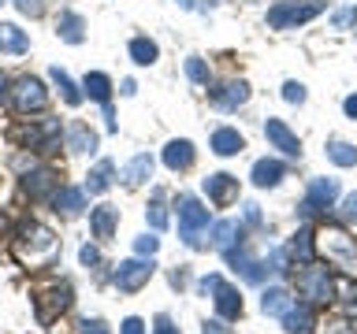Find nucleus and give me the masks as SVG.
Segmentation results:
<instances>
[{
  "label": "nucleus",
  "mask_w": 357,
  "mask_h": 334,
  "mask_svg": "<svg viewBox=\"0 0 357 334\" xmlns=\"http://www.w3.org/2000/svg\"><path fill=\"white\" fill-rule=\"evenodd\" d=\"M205 230H208V208H201V200H194V197H183L178 200V238L190 249H201Z\"/></svg>",
  "instance_id": "f257e3e1"
},
{
  "label": "nucleus",
  "mask_w": 357,
  "mask_h": 334,
  "mask_svg": "<svg viewBox=\"0 0 357 334\" xmlns=\"http://www.w3.org/2000/svg\"><path fill=\"white\" fill-rule=\"evenodd\" d=\"M320 249L335 267H346V271H357V238H350L346 230H324L320 234Z\"/></svg>",
  "instance_id": "f03ea898"
},
{
  "label": "nucleus",
  "mask_w": 357,
  "mask_h": 334,
  "mask_svg": "<svg viewBox=\"0 0 357 334\" xmlns=\"http://www.w3.org/2000/svg\"><path fill=\"white\" fill-rule=\"evenodd\" d=\"M201 294H212V301H216V312H220V319H238L242 316V297H238V289L227 286L220 275H208V278H201Z\"/></svg>",
  "instance_id": "7ed1b4c3"
},
{
  "label": "nucleus",
  "mask_w": 357,
  "mask_h": 334,
  "mask_svg": "<svg viewBox=\"0 0 357 334\" xmlns=\"http://www.w3.org/2000/svg\"><path fill=\"white\" fill-rule=\"evenodd\" d=\"M298 289H301V297L312 301V305H328L335 297V278L328 275V267L305 264V271L298 275Z\"/></svg>",
  "instance_id": "20e7f679"
},
{
  "label": "nucleus",
  "mask_w": 357,
  "mask_h": 334,
  "mask_svg": "<svg viewBox=\"0 0 357 334\" xmlns=\"http://www.w3.org/2000/svg\"><path fill=\"white\" fill-rule=\"evenodd\" d=\"M324 11L320 0H309V4H275L268 11V26L272 30H287V26H298V22H309Z\"/></svg>",
  "instance_id": "39448f33"
},
{
  "label": "nucleus",
  "mask_w": 357,
  "mask_h": 334,
  "mask_svg": "<svg viewBox=\"0 0 357 334\" xmlns=\"http://www.w3.org/2000/svg\"><path fill=\"white\" fill-rule=\"evenodd\" d=\"M19 249H22V256H26L30 264H38V260H45V256L56 253V238H52L49 227H38V223H30V227H22Z\"/></svg>",
  "instance_id": "423d86ee"
},
{
  "label": "nucleus",
  "mask_w": 357,
  "mask_h": 334,
  "mask_svg": "<svg viewBox=\"0 0 357 334\" xmlns=\"http://www.w3.org/2000/svg\"><path fill=\"white\" fill-rule=\"evenodd\" d=\"M153 278V260H123L112 275L119 294H138V289Z\"/></svg>",
  "instance_id": "0eeeda50"
},
{
  "label": "nucleus",
  "mask_w": 357,
  "mask_h": 334,
  "mask_svg": "<svg viewBox=\"0 0 357 334\" xmlns=\"http://www.w3.org/2000/svg\"><path fill=\"white\" fill-rule=\"evenodd\" d=\"M71 301H75V297H71V286H67V283L45 289V294L38 297V323H45V327H49V323L60 316V312L71 308Z\"/></svg>",
  "instance_id": "6e6552de"
},
{
  "label": "nucleus",
  "mask_w": 357,
  "mask_h": 334,
  "mask_svg": "<svg viewBox=\"0 0 357 334\" xmlns=\"http://www.w3.org/2000/svg\"><path fill=\"white\" fill-rule=\"evenodd\" d=\"M11 100H15V108L26 116V111H41L45 104H49V93H45V86L38 82V78H22V82L11 89Z\"/></svg>",
  "instance_id": "1a4fd4ad"
},
{
  "label": "nucleus",
  "mask_w": 357,
  "mask_h": 334,
  "mask_svg": "<svg viewBox=\"0 0 357 334\" xmlns=\"http://www.w3.org/2000/svg\"><path fill=\"white\" fill-rule=\"evenodd\" d=\"M205 193H208V200H212V205H216V208H227L231 205V200L234 197H238V178H234V175H208L205 178Z\"/></svg>",
  "instance_id": "9d476101"
},
{
  "label": "nucleus",
  "mask_w": 357,
  "mask_h": 334,
  "mask_svg": "<svg viewBox=\"0 0 357 334\" xmlns=\"http://www.w3.org/2000/svg\"><path fill=\"white\" fill-rule=\"evenodd\" d=\"M264 134H268V141H272L279 152H287V156H301V141L287 130V122H283V119H268V122H264Z\"/></svg>",
  "instance_id": "9b49d317"
},
{
  "label": "nucleus",
  "mask_w": 357,
  "mask_h": 334,
  "mask_svg": "<svg viewBox=\"0 0 357 334\" xmlns=\"http://www.w3.org/2000/svg\"><path fill=\"white\" fill-rule=\"evenodd\" d=\"M60 178H56L52 171H30L26 178H22V189L30 193V200H45V197H56L60 193Z\"/></svg>",
  "instance_id": "f8f14e48"
},
{
  "label": "nucleus",
  "mask_w": 357,
  "mask_h": 334,
  "mask_svg": "<svg viewBox=\"0 0 357 334\" xmlns=\"http://www.w3.org/2000/svg\"><path fill=\"white\" fill-rule=\"evenodd\" d=\"M339 197V182L335 178H317L309 186V197H305V212H317V208H331V200Z\"/></svg>",
  "instance_id": "ddd939ff"
},
{
  "label": "nucleus",
  "mask_w": 357,
  "mask_h": 334,
  "mask_svg": "<svg viewBox=\"0 0 357 334\" xmlns=\"http://www.w3.org/2000/svg\"><path fill=\"white\" fill-rule=\"evenodd\" d=\"M116 223H119V208H112V205H100L89 212V227H93V238L100 241H108L116 234Z\"/></svg>",
  "instance_id": "4468645a"
},
{
  "label": "nucleus",
  "mask_w": 357,
  "mask_h": 334,
  "mask_svg": "<svg viewBox=\"0 0 357 334\" xmlns=\"http://www.w3.org/2000/svg\"><path fill=\"white\" fill-rule=\"evenodd\" d=\"M312 256H317V241H312V234L309 230H298L294 234V241L287 245V260H294V264H312Z\"/></svg>",
  "instance_id": "2eb2a0df"
},
{
  "label": "nucleus",
  "mask_w": 357,
  "mask_h": 334,
  "mask_svg": "<svg viewBox=\"0 0 357 334\" xmlns=\"http://www.w3.org/2000/svg\"><path fill=\"white\" fill-rule=\"evenodd\" d=\"M82 89L97 100L100 108H105V116H108V111H112V104H108V97H112V78H108V74H100V71H93V74H86Z\"/></svg>",
  "instance_id": "dca6fc26"
},
{
  "label": "nucleus",
  "mask_w": 357,
  "mask_h": 334,
  "mask_svg": "<svg viewBox=\"0 0 357 334\" xmlns=\"http://www.w3.org/2000/svg\"><path fill=\"white\" fill-rule=\"evenodd\" d=\"M212 100H216V104L220 108H242L245 104V100H250V86H245V82H227V86H223V89H216V93H212Z\"/></svg>",
  "instance_id": "f3484780"
},
{
  "label": "nucleus",
  "mask_w": 357,
  "mask_h": 334,
  "mask_svg": "<svg viewBox=\"0 0 357 334\" xmlns=\"http://www.w3.org/2000/svg\"><path fill=\"white\" fill-rule=\"evenodd\" d=\"M67 149L71 152H93L97 149V134L86 127V122H71L67 127Z\"/></svg>",
  "instance_id": "a211bd4d"
},
{
  "label": "nucleus",
  "mask_w": 357,
  "mask_h": 334,
  "mask_svg": "<svg viewBox=\"0 0 357 334\" xmlns=\"http://www.w3.org/2000/svg\"><path fill=\"white\" fill-rule=\"evenodd\" d=\"M164 164L172 167V171H186V167L194 164V145H190L186 138L183 141H172L164 149Z\"/></svg>",
  "instance_id": "6ab92c4d"
},
{
  "label": "nucleus",
  "mask_w": 357,
  "mask_h": 334,
  "mask_svg": "<svg viewBox=\"0 0 357 334\" xmlns=\"http://www.w3.org/2000/svg\"><path fill=\"white\" fill-rule=\"evenodd\" d=\"M279 319H283L287 334H309V331H312V312H309L305 305H290Z\"/></svg>",
  "instance_id": "aec40b11"
},
{
  "label": "nucleus",
  "mask_w": 357,
  "mask_h": 334,
  "mask_svg": "<svg viewBox=\"0 0 357 334\" xmlns=\"http://www.w3.org/2000/svg\"><path fill=\"white\" fill-rule=\"evenodd\" d=\"M242 149H245V141H242L238 130L223 127V130L212 134V152H216V156H234V152H242Z\"/></svg>",
  "instance_id": "412c9836"
},
{
  "label": "nucleus",
  "mask_w": 357,
  "mask_h": 334,
  "mask_svg": "<svg viewBox=\"0 0 357 334\" xmlns=\"http://www.w3.org/2000/svg\"><path fill=\"white\" fill-rule=\"evenodd\" d=\"M123 182H127V186H142L145 182V178H153V156H134V160L127 164V167H123Z\"/></svg>",
  "instance_id": "4be33fe9"
},
{
  "label": "nucleus",
  "mask_w": 357,
  "mask_h": 334,
  "mask_svg": "<svg viewBox=\"0 0 357 334\" xmlns=\"http://www.w3.org/2000/svg\"><path fill=\"white\" fill-rule=\"evenodd\" d=\"M283 175H287V167L279 164V160H257L253 164V186H261V189L264 186H275Z\"/></svg>",
  "instance_id": "5701e85b"
},
{
  "label": "nucleus",
  "mask_w": 357,
  "mask_h": 334,
  "mask_svg": "<svg viewBox=\"0 0 357 334\" xmlns=\"http://www.w3.org/2000/svg\"><path fill=\"white\" fill-rule=\"evenodd\" d=\"M86 22H82V15H75V11H63L60 15V22H56V33H60V38L67 41V45H78L86 38Z\"/></svg>",
  "instance_id": "b1692460"
},
{
  "label": "nucleus",
  "mask_w": 357,
  "mask_h": 334,
  "mask_svg": "<svg viewBox=\"0 0 357 334\" xmlns=\"http://www.w3.org/2000/svg\"><path fill=\"white\" fill-rule=\"evenodd\" d=\"M112 175H116V164L100 160L93 171H89V178H86V193H105V189L112 186Z\"/></svg>",
  "instance_id": "393cba45"
},
{
  "label": "nucleus",
  "mask_w": 357,
  "mask_h": 334,
  "mask_svg": "<svg viewBox=\"0 0 357 334\" xmlns=\"http://www.w3.org/2000/svg\"><path fill=\"white\" fill-rule=\"evenodd\" d=\"M56 212H63V216H78L86 205V189H60V193L52 197Z\"/></svg>",
  "instance_id": "a878e982"
},
{
  "label": "nucleus",
  "mask_w": 357,
  "mask_h": 334,
  "mask_svg": "<svg viewBox=\"0 0 357 334\" xmlns=\"http://www.w3.org/2000/svg\"><path fill=\"white\" fill-rule=\"evenodd\" d=\"M0 49L22 56V52L30 49V41H26V33H22L19 26H11V22H0Z\"/></svg>",
  "instance_id": "bb28decb"
},
{
  "label": "nucleus",
  "mask_w": 357,
  "mask_h": 334,
  "mask_svg": "<svg viewBox=\"0 0 357 334\" xmlns=\"http://www.w3.org/2000/svg\"><path fill=\"white\" fill-rule=\"evenodd\" d=\"M242 238V227L234 219H223V223H216V249L220 253H227V249H234V241Z\"/></svg>",
  "instance_id": "cd10ccee"
},
{
  "label": "nucleus",
  "mask_w": 357,
  "mask_h": 334,
  "mask_svg": "<svg viewBox=\"0 0 357 334\" xmlns=\"http://www.w3.org/2000/svg\"><path fill=\"white\" fill-rule=\"evenodd\" d=\"M290 305H294V297H290L287 289H268L264 301H261V308L268 312V316H283Z\"/></svg>",
  "instance_id": "c85d7f7f"
},
{
  "label": "nucleus",
  "mask_w": 357,
  "mask_h": 334,
  "mask_svg": "<svg viewBox=\"0 0 357 334\" xmlns=\"http://www.w3.org/2000/svg\"><path fill=\"white\" fill-rule=\"evenodd\" d=\"M49 74H52V82L60 86V93H63V100H67V104H71V108H75V104H82V93H78V86L71 82V74H67V71H60V67H52Z\"/></svg>",
  "instance_id": "c756f323"
},
{
  "label": "nucleus",
  "mask_w": 357,
  "mask_h": 334,
  "mask_svg": "<svg viewBox=\"0 0 357 334\" xmlns=\"http://www.w3.org/2000/svg\"><path fill=\"white\" fill-rule=\"evenodd\" d=\"M130 60L142 63V67L156 63V45H153L149 38H134V41H130Z\"/></svg>",
  "instance_id": "7c9ffc66"
},
{
  "label": "nucleus",
  "mask_w": 357,
  "mask_h": 334,
  "mask_svg": "<svg viewBox=\"0 0 357 334\" xmlns=\"http://www.w3.org/2000/svg\"><path fill=\"white\" fill-rule=\"evenodd\" d=\"M328 156H331L339 167H354V164H357V149H354L350 141H331V145H328Z\"/></svg>",
  "instance_id": "2f4dec72"
},
{
  "label": "nucleus",
  "mask_w": 357,
  "mask_h": 334,
  "mask_svg": "<svg viewBox=\"0 0 357 334\" xmlns=\"http://www.w3.org/2000/svg\"><path fill=\"white\" fill-rule=\"evenodd\" d=\"M145 219L153 223V230H164V223H167V212H164V205H160V200H153V205L145 208Z\"/></svg>",
  "instance_id": "473e14b6"
},
{
  "label": "nucleus",
  "mask_w": 357,
  "mask_h": 334,
  "mask_svg": "<svg viewBox=\"0 0 357 334\" xmlns=\"http://www.w3.org/2000/svg\"><path fill=\"white\" fill-rule=\"evenodd\" d=\"M186 74H190V78H194V82H197V86H208V67H205V63H201V60H197V56H194V60H186Z\"/></svg>",
  "instance_id": "72a5a7b5"
},
{
  "label": "nucleus",
  "mask_w": 357,
  "mask_h": 334,
  "mask_svg": "<svg viewBox=\"0 0 357 334\" xmlns=\"http://www.w3.org/2000/svg\"><path fill=\"white\" fill-rule=\"evenodd\" d=\"M283 100H290V104H301V100H305V86H301V82H287V86H283Z\"/></svg>",
  "instance_id": "f704fd0d"
},
{
  "label": "nucleus",
  "mask_w": 357,
  "mask_h": 334,
  "mask_svg": "<svg viewBox=\"0 0 357 334\" xmlns=\"http://www.w3.org/2000/svg\"><path fill=\"white\" fill-rule=\"evenodd\" d=\"M15 8L22 11V15H30V19H38L41 11H45V4H41V0H15Z\"/></svg>",
  "instance_id": "c9c22d12"
},
{
  "label": "nucleus",
  "mask_w": 357,
  "mask_h": 334,
  "mask_svg": "<svg viewBox=\"0 0 357 334\" xmlns=\"http://www.w3.org/2000/svg\"><path fill=\"white\" fill-rule=\"evenodd\" d=\"M134 249H138L142 256H153L156 249H160V241H156L153 234H145V238H138V241H134Z\"/></svg>",
  "instance_id": "e433bc0d"
},
{
  "label": "nucleus",
  "mask_w": 357,
  "mask_h": 334,
  "mask_svg": "<svg viewBox=\"0 0 357 334\" xmlns=\"http://www.w3.org/2000/svg\"><path fill=\"white\" fill-rule=\"evenodd\" d=\"M342 308H346V316H357V286H346L342 289Z\"/></svg>",
  "instance_id": "4c0bfd02"
},
{
  "label": "nucleus",
  "mask_w": 357,
  "mask_h": 334,
  "mask_svg": "<svg viewBox=\"0 0 357 334\" xmlns=\"http://www.w3.org/2000/svg\"><path fill=\"white\" fill-rule=\"evenodd\" d=\"M78 260H82L86 267H93V264H100V253L93 249V245H82V249H78Z\"/></svg>",
  "instance_id": "58836bf2"
},
{
  "label": "nucleus",
  "mask_w": 357,
  "mask_h": 334,
  "mask_svg": "<svg viewBox=\"0 0 357 334\" xmlns=\"http://www.w3.org/2000/svg\"><path fill=\"white\" fill-rule=\"evenodd\" d=\"M201 334H231V327H227V319H208L201 327Z\"/></svg>",
  "instance_id": "ea45409f"
},
{
  "label": "nucleus",
  "mask_w": 357,
  "mask_h": 334,
  "mask_svg": "<svg viewBox=\"0 0 357 334\" xmlns=\"http://www.w3.org/2000/svg\"><path fill=\"white\" fill-rule=\"evenodd\" d=\"M123 334H145V323L138 316H130V319H123Z\"/></svg>",
  "instance_id": "a19ab883"
},
{
  "label": "nucleus",
  "mask_w": 357,
  "mask_h": 334,
  "mask_svg": "<svg viewBox=\"0 0 357 334\" xmlns=\"http://www.w3.org/2000/svg\"><path fill=\"white\" fill-rule=\"evenodd\" d=\"M153 334H178V327L167 316H160V319H156V327H153Z\"/></svg>",
  "instance_id": "79ce46f5"
},
{
  "label": "nucleus",
  "mask_w": 357,
  "mask_h": 334,
  "mask_svg": "<svg viewBox=\"0 0 357 334\" xmlns=\"http://www.w3.org/2000/svg\"><path fill=\"white\" fill-rule=\"evenodd\" d=\"M82 334H108V327H105L100 319H86V323H82Z\"/></svg>",
  "instance_id": "37998d69"
},
{
  "label": "nucleus",
  "mask_w": 357,
  "mask_h": 334,
  "mask_svg": "<svg viewBox=\"0 0 357 334\" xmlns=\"http://www.w3.org/2000/svg\"><path fill=\"white\" fill-rule=\"evenodd\" d=\"M335 26H346V22H357V11H339V15L331 19Z\"/></svg>",
  "instance_id": "c03bdc74"
},
{
  "label": "nucleus",
  "mask_w": 357,
  "mask_h": 334,
  "mask_svg": "<svg viewBox=\"0 0 357 334\" xmlns=\"http://www.w3.org/2000/svg\"><path fill=\"white\" fill-rule=\"evenodd\" d=\"M342 108H346V116H350V119H357V93H354V97H346V104H342Z\"/></svg>",
  "instance_id": "a18cd8bd"
},
{
  "label": "nucleus",
  "mask_w": 357,
  "mask_h": 334,
  "mask_svg": "<svg viewBox=\"0 0 357 334\" xmlns=\"http://www.w3.org/2000/svg\"><path fill=\"white\" fill-rule=\"evenodd\" d=\"M346 216H350V219H357V193H350V197H346Z\"/></svg>",
  "instance_id": "49530a36"
},
{
  "label": "nucleus",
  "mask_w": 357,
  "mask_h": 334,
  "mask_svg": "<svg viewBox=\"0 0 357 334\" xmlns=\"http://www.w3.org/2000/svg\"><path fill=\"white\" fill-rule=\"evenodd\" d=\"M8 97V78H4V71H0V100Z\"/></svg>",
  "instance_id": "de8ad7c7"
},
{
  "label": "nucleus",
  "mask_w": 357,
  "mask_h": 334,
  "mask_svg": "<svg viewBox=\"0 0 357 334\" xmlns=\"http://www.w3.org/2000/svg\"><path fill=\"white\" fill-rule=\"evenodd\" d=\"M328 334H357V327H335V331H328Z\"/></svg>",
  "instance_id": "09e8293b"
},
{
  "label": "nucleus",
  "mask_w": 357,
  "mask_h": 334,
  "mask_svg": "<svg viewBox=\"0 0 357 334\" xmlns=\"http://www.w3.org/2000/svg\"><path fill=\"white\" fill-rule=\"evenodd\" d=\"M178 4H183V8H194V0H178Z\"/></svg>",
  "instance_id": "8fccbe9b"
},
{
  "label": "nucleus",
  "mask_w": 357,
  "mask_h": 334,
  "mask_svg": "<svg viewBox=\"0 0 357 334\" xmlns=\"http://www.w3.org/2000/svg\"><path fill=\"white\" fill-rule=\"evenodd\" d=\"M0 4H4V0H0Z\"/></svg>",
  "instance_id": "3c124183"
}]
</instances>
